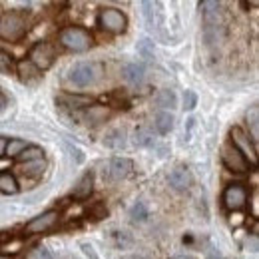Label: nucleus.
I'll list each match as a JSON object with an SVG mask.
<instances>
[{"label":"nucleus","instance_id":"26","mask_svg":"<svg viewBox=\"0 0 259 259\" xmlns=\"http://www.w3.org/2000/svg\"><path fill=\"white\" fill-rule=\"evenodd\" d=\"M44 158V150L38 148V146H28L20 156H16L14 160L18 163H26V162H34V160H42Z\"/></svg>","mask_w":259,"mask_h":259},{"label":"nucleus","instance_id":"35","mask_svg":"<svg viewBox=\"0 0 259 259\" xmlns=\"http://www.w3.org/2000/svg\"><path fill=\"white\" fill-rule=\"evenodd\" d=\"M80 247H82V253H84L86 257H90V259H98V253H96V251H94V245H92V243H86V241H84V243H82Z\"/></svg>","mask_w":259,"mask_h":259},{"label":"nucleus","instance_id":"38","mask_svg":"<svg viewBox=\"0 0 259 259\" xmlns=\"http://www.w3.org/2000/svg\"><path fill=\"white\" fill-rule=\"evenodd\" d=\"M243 8H251V6H257V2H241Z\"/></svg>","mask_w":259,"mask_h":259},{"label":"nucleus","instance_id":"31","mask_svg":"<svg viewBox=\"0 0 259 259\" xmlns=\"http://www.w3.org/2000/svg\"><path fill=\"white\" fill-rule=\"evenodd\" d=\"M195 106H197V94H195L194 90H186L184 92V110L192 112Z\"/></svg>","mask_w":259,"mask_h":259},{"label":"nucleus","instance_id":"20","mask_svg":"<svg viewBox=\"0 0 259 259\" xmlns=\"http://www.w3.org/2000/svg\"><path fill=\"white\" fill-rule=\"evenodd\" d=\"M16 72H18V78H20L24 84H32V82H36V80L40 78V72H38L28 60H20V62L16 64Z\"/></svg>","mask_w":259,"mask_h":259},{"label":"nucleus","instance_id":"21","mask_svg":"<svg viewBox=\"0 0 259 259\" xmlns=\"http://www.w3.org/2000/svg\"><path fill=\"white\" fill-rule=\"evenodd\" d=\"M156 104L163 110H174L178 106V96H176V92L171 88H162L156 94Z\"/></svg>","mask_w":259,"mask_h":259},{"label":"nucleus","instance_id":"30","mask_svg":"<svg viewBox=\"0 0 259 259\" xmlns=\"http://www.w3.org/2000/svg\"><path fill=\"white\" fill-rule=\"evenodd\" d=\"M14 66L16 64H14L12 54L0 48V72H12V70H14Z\"/></svg>","mask_w":259,"mask_h":259},{"label":"nucleus","instance_id":"6","mask_svg":"<svg viewBox=\"0 0 259 259\" xmlns=\"http://www.w3.org/2000/svg\"><path fill=\"white\" fill-rule=\"evenodd\" d=\"M222 201H224V207H226L227 211H231V213L241 211L247 205V201H249V190L243 184L233 182V184H229L224 190Z\"/></svg>","mask_w":259,"mask_h":259},{"label":"nucleus","instance_id":"34","mask_svg":"<svg viewBox=\"0 0 259 259\" xmlns=\"http://www.w3.org/2000/svg\"><path fill=\"white\" fill-rule=\"evenodd\" d=\"M66 148H68V152H70V156L76 160V163H82L84 162V154H82V150L80 148H76V146H70V144H66Z\"/></svg>","mask_w":259,"mask_h":259},{"label":"nucleus","instance_id":"23","mask_svg":"<svg viewBox=\"0 0 259 259\" xmlns=\"http://www.w3.org/2000/svg\"><path fill=\"white\" fill-rule=\"evenodd\" d=\"M18 190H20V186H18L16 178L10 171H2L0 174V192L6 195H14L18 194Z\"/></svg>","mask_w":259,"mask_h":259},{"label":"nucleus","instance_id":"9","mask_svg":"<svg viewBox=\"0 0 259 259\" xmlns=\"http://www.w3.org/2000/svg\"><path fill=\"white\" fill-rule=\"evenodd\" d=\"M222 162L226 165L229 171H233V174H247L249 171V163L247 160L239 154V150L237 148H233L231 144H226L224 148H222Z\"/></svg>","mask_w":259,"mask_h":259},{"label":"nucleus","instance_id":"15","mask_svg":"<svg viewBox=\"0 0 259 259\" xmlns=\"http://www.w3.org/2000/svg\"><path fill=\"white\" fill-rule=\"evenodd\" d=\"M92 194H94V174H92V171H86V174L78 180V184L74 186L72 197H74V199H88Z\"/></svg>","mask_w":259,"mask_h":259},{"label":"nucleus","instance_id":"5","mask_svg":"<svg viewBox=\"0 0 259 259\" xmlns=\"http://www.w3.org/2000/svg\"><path fill=\"white\" fill-rule=\"evenodd\" d=\"M229 136H231V142L229 144L239 150V154L247 160L249 165L255 167L257 165V146L251 142V138L247 136V132H243L239 126H233L231 132H229Z\"/></svg>","mask_w":259,"mask_h":259},{"label":"nucleus","instance_id":"7","mask_svg":"<svg viewBox=\"0 0 259 259\" xmlns=\"http://www.w3.org/2000/svg\"><path fill=\"white\" fill-rule=\"evenodd\" d=\"M132 169H134L132 160H128V158H112L104 165L102 178H104V182H122L132 174Z\"/></svg>","mask_w":259,"mask_h":259},{"label":"nucleus","instance_id":"13","mask_svg":"<svg viewBox=\"0 0 259 259\" xmlns=\"http://www.w3.org/2000/svg\"><path fill=\"white\" fill-rule=\"evenodd\" d=\"M56 104H58L62 110L70 112L72 116H78L82 108H88V106H90V98H86V96H70V94H66V96L58 98V100H56Z\"/></svg>","mask_w":259,"mask_h":259},{"label":"nucleus","instance_id":"40","mask_svg":"<svg viewBox=\"0 0 259 259\" xmlns=\"http://www.w3.org/2000/svg\"><path fill=\"white\" fill-rule=\"evenodd\" d=\"M0 259H12L10 255H0Z\"/></svg>","mask_w":259,"mask_h":259},{"label":"nucleus","instance_id":"32","mask_svg":"<svg viewBox=\"0 0 259 259\" xmlns=\"http://www.w3.org/2000/svg\"><path fill=\"white\" fill-rule=\"evenodd\" d=\"M90 215H92L96 222H100V220H104V218L108 215V209H106V205H104V203H96V205L90 209Z\"/></svg>","mask_w":259,"mask_h":259},{"label":"nucleus","instance_id":"2","mask_svg":"<svg viewBox=\"0 0 259 259\" xmlns=\"http://www.w3.org/2000/svg\"><path fill=\"white\" fill-rule=\"evenodd\" d=\"M28 30V20L22 12H6L0 18V38L8 42H18Z\"/></svg>","mask_w":259,"mask_h":259},{"label":"nucleus","instance_id":"25","mask_svg":"<svg viewBox=\"0 0 259 259\" xmlns=\"http://www.w3.org/2000/svg\"><path fill=\"white\" fill-rule=\"evenodd\" d=\"M130 218L134 224H144L148 218H150V211H148V205L144 201H136L130 209Z\"/></svg>","mask_w":259,"mask_h":259},{"label":"nucleus","instance_id":"16","mask_svg":"<svg viewBox=\"0 0 259 259\" xmlns=\"http://www.w3.org/2000/svg\"><path fill=\"white\" fill-rule=\"evenodd\" d=\"M46 171V160H34V162L18 163V174L28 178V180H40Z\"/></svg>","mask_w":259,"mask_h":259},{"label":"nucleus","instance_id":"1","mask_svg":"<svg viewBox=\"0 0 259 259\" xmlns=\"http://www.w3.org/2000/svg\"><path fill=\"white\" fill-rule=\"evenodd\" d=\"M58 42L64 46L66 50L82 54V52H88L92 48L94 38H92V34L88 32L86 28H82V26H64L58 32Z\"/></svg>","mask_w":259,"mask_h":259},{"label":"nucleus","instance_id":"10","mask_svg":"<svg viewBox=\"0 0 259 259\" xmlns=\"http://www.w3.org/2000/svg\"><path fill=\"white\" fill-rule=\"evenodd\" d=\"M167 184L171 186V190L176 192H188L194 186V176L186 165H178L169 171L167 176Z\"/></svg>","mask_w":259,"mask_h":259},{"label":"nucleus","instance_id":"4","mask_svg":"<svg viewBox=\"0 0 259 259\" xmlns=\"http://www.w3.org/2000/svg\"><path fill=\"white\" fill-rule=\"evenodd\" d=\"M26 60H28L38 72H44V70L52 68V64H54V60H56V48H54L50 42L40 40V42H36L32 48H30Z\"/></svg>","mask_w":259,"mask_h":259},{"label":"nucleus","instance_id":"12","mask_svg":"<svg viewBox=\"0 0 259 259\" xmlns=\"http://www.w3.org/2000/svg\"><path fill=\"white\" fill-rule=\"evenodd\" d=\"M144 8V18L148 22L150 30H160L163 26V14H162V4L160 2H142Z\"/></svg>","mask_w":259,"mask_h":259},{"label":"nucleus","instance_id":"3","mask_svg":"<svg viewBox=\"0 0 259 259\" xmlns=\"http://www.w3.org/2000/svg\"><path fill=\"white\" fill-rule=\"evenodd\" d=\"M98 26L110 34H124L128 30V16L114 6H106L98 14Z\"/></svg>","mask_w":259,"mask_h":259},{"label":"nucleus","instance_id":"28","mask_svg":"<svg viewBox=\"0 0 259 259\" xmlns=\"http://www.w3.org/2000/svg\"><path fill=\"white\" fill-rule=\"evenodd\" d=\"M112 241H114V245L118 249H126V247H130L134 243L132 235L126 233V231H112Z\"/></svg>","mask_w":259,"mask_h":259},{"label":"nucleus","instance_id":"17","mask_svg":"<svg viewBox=\"0 0 259 259\" xmlns=\"http://www.w3.org/2000/svg\"><path fill=\"white\" fill-rule=\"evenodd\" d=\"M245 124H247V136L251 138V142L257 146L259 142V108L257 104H253L247 112H245Z\"/></svg>","mask_w":259,"mask_h":259},{"label":"nucleus","instance_id":"11","mask_svg":"<svg viewBox=\"0 0 259 259\" xmlns=\"http://www.w3.org/2000/svg\"><path fill=\"white\" fill-rule=\"evenodd\" d=\"M56 224H58V211L50 209V211H44V213L32 218L26 224V233H46V231L54 229Z\"/></svg>","mask_w":259,"mask_h":259},{"label":"nucleus","instance_id":"37","mask_svg":"<svg viewBox=\"0 0 259 259\" xmlns=\"http://www.w3.org/2000/svg\"><path fill=\"white\" fill-rule=\"evenodd\" d=\"M4 108H6V98H4L2 94H0V112H2Z\"/></svg>","mask_w":259,"mask_h":259},{"label":"nucleus","instance_id":"8","mask_svg":"<svg viewBox=\"0 0 259 259\" xmlns=\"http://www.w3.org/2000/svg\"><path fill=\"white\" fill-rule=\"evenodd\" d=\"M98 78L96 64H88V62H78L70 68L68 80L76 86V88H86L90 84H94Z\"/></svg>","mask_w":259,"mask_h":259},{"label":"nucleus","instance_id":"27","mask_svg":"<svg viewBox=\"0 0 259 259\" xmlns=\"http://www.w3.org/2000/svg\"><path fill=\"white\" fill-rule=\"evenodd\" d=\"M28 146H30V144L24 142V140H20V138H10L8 144H6V156L16 158V156H20Z\"/></svg>","mask_w":259,"mask_h":259},{"label":"nucleus","instance_id":"19","mask_svg":"<svg viewBox=\"0 0 259 259\" xmlns=\"http://www.w3.org/2000/svg\"><path fill=\"white\" fill-rule=\"evenodd\" d=\"M104 146L110 148V150H122L126 146V132L122 128L110 130L104 138Z\"/></svg>","mask_w":259,"mask_h":259},{"label":"nucleus","instance_id":"22","mask_svg":"<svg viewBox=\"0 0 259 259\" xmlns=\"http://www.w3.org/2000/svg\"><path fill=\"white\" fill-rule=\"evenodd\" d=\"M154 128L160 136H167L171 130H174V116L169 112H160L156 118H154Z\"/></svg>","mask_w":259,"mask_h":259},{"label":"nucleus","instance_id":"18","mask_svg":"<svg viewBox=\"0 0 259 259\" xmlns=\"http://www.w3.org/2000/svg\"><path fill=\"white\" fill-rule=\"evenodd\" d=\"M122 76L124 80L130 84H142L144 82V76H146V68L144 64H138V62H130L122 68Z\"/></svg>","mask_w":259,"mask_h":259},{"label":"nucleus","instance_id":"14","mask_svg":"<svg viewBox=\"0 0 259 259\" xmlns=\"http://www.w3.org/2000/svg\"><path fill=\"white\" fill-rule=\"evenodd\" d=\"M84 120L88 124H100V122H106L110 116H112V110L108 106H102V104H90L88 108H84Z\"/></svg>","mask_w":259,"mask_h":259},{"label":"nucleus","instance_id":"33","mask_svg":"<svg viewBox=\"0 0 259 259\" xmlns=\"http://www.w3.org/2000/svg\"><path fill=\"white\" fill-rule=\"evenodd\" d=\"M30 259H54V255L46 247H36L32 251V255H30Z\"/></svg>","mask_w":259,"mask_h":259},{"label":"nucleus","instance_id":"29","mask_svg":"<svg viewBox=\"0 0 259 259\" xmlns=\"http://www.w3.org/2000/svg\"><path fill=\"white\" fill-rule=\"evenodd\" d=\"M138 52H140L142 58L152 60V58H154V44H152L148 38H144L142 42H138Z\"/></svg>","mask_w":259,"mask_h":259},{"label":"nucleus","instance_id":"39","mask_svg":"<svg viewBox=\"0 0 259 259\" xmlns=\"http://www.w3.org/2000/svg\"><path fill=\"white\" fill-rule=\"evenodd\" d=\"M124 259H140L138 255H130V257H124Z\"/></svg>","mask_w":259,"mask_h":259},{"label":"nucleus","instance_id":"36","mask_svg":"<svg viewBox=\"0 0 259 259\" xmlns=\"http://www.w3.org/2000/svg\"><path fill=\"white\" fill-rule=\"evenodd\" d=\"M6 144H8V138L0 136V158H4V156H6Z\"/></svg>","mask_w":259,"mask_h":259},{"label":"nucleus","instance_id":"24","mask_svg":"<svg viewBox=\"0 0 259 259\" xmlns=\"http://www.w3.org/2000/svg\"><path fill=\"white\" fill-rule=\"evenodd\" d=\"M134 144L138 146V148H148V146H152V142H154V134H152V130L146 128V126H140V128L134 130Z\"/></svg>","mask_w":259,"mask_h":259}]
</instances>
